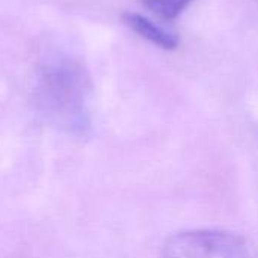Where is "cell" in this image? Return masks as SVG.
Returning <instances> with one entry per match:
<instances>
[{"label": "cell", "mask_w": 258, "mask_h": 258, "mask_svg": "<svg viewBox=\"0 0 258 258\" xmlns=\"http://www.w3.org/2000/svg\"><path fill=\"white\" fill-rule=\"evenodd\" d=\"M91 79L85 67L65 53H51L39 65L35 107L50 125L82 136L91 125Z\"/></svg>", "instance_id": "obj_1"}, {"label": "cell", "mask_w": 258, "mask_h": 258, "mask_svg": "<svg viewBox=\"0 0 258 258\" xmlns=\"http://www.w3.org/2000/svg\"><path fill=\"white\" fill-rule=\"evenodd\" d=\"M162 258H258L240 236L221 230H186L172 234Z\"/></svg>", "instance_id": "obj_2"}, {"label": "cell", "mask_w": 258, "mask_h": 258, "mask_svg": "<svg viewBox=\"0 0 258 258\" xmlns=\"http://www.w3.org/2000/svg\"><path fill=\"white\" fill-rule=\"evenodd\" d=\"M124 21L133 32H136L139 36H142L144 39L153 42L154 45L160 48L174 50L178 45V36L175 33L168 32L166 29L157 26L156 23H153L142 14L127 12L124 14Z\"/></svg>", "instance_id": "obj_3"}, {"label": "cell", "mask_w": 258, "mask_h": 258, "mask_svg": "<svg viewBox=\"0 0 258 258\" xmlns=\"http://www.w3.org/2000/svg\"><path fill=\"white\" fill-rule=\"evenodd\" d=\"M194 0H142V3L163 20L177 18Z\"/></svg>", "instance_id": "obj_4"}]
</instances>
